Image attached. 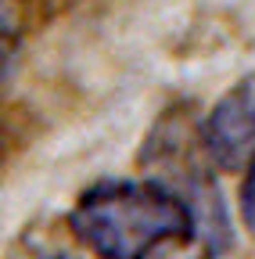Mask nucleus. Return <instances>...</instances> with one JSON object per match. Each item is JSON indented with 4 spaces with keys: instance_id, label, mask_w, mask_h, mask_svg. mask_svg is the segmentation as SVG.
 I'll use <instances>...</instances> for the list:
<instances>
[{
    "instance_id": "obj_4",
    "label": "nucleus",
    "mask_w": 255,
    "mask_h": 259,
    "mask_svg": "<svg viewBox=\"0 0 255 259\" xmlns=\"http://www.w3.org/2000/svg\"><path fill=\"white\" fill-rule=\"evenodd\" d=\"M36 259H76V255H69V252H47V255H36Z\"/></svg>"
},
{
    "instance_id": "obj_3",
    "label": "nucleus",
    "mask_w": 255,
    "mask_h": 259,
    "mask_svg": "<svg viewBox=\"0 0 255 259\" xmlns=\"http://www.w3.org/2000/svg\"><path fill=\"white\" fill-rule=\"evenodd\" d=\"M241 216H244V227L248 234L255 238V155L244 169V184H241Z\"/></svg>"
},
{
    "instance_id": "obj_2",
    "label": "nucleus",
    "mask_w": 255,
    "mask_h": 259,
    "mask_svg": "<svg viewBox=\"0 0 255 259\" xmlns=\"http://www.w3.org/2000/svg\"><path fill=\"white\" fill-rule=\"evenodd\" d=\"M201 151L219 169H237L255 151V69L212 105L201 130Z\"/></svg>"
},
{
    "instance_id": "obj_1",
    "label": "nucleus",
    "mask_w": 255,
    "mask_h": 259,
    "mask_svg": "<svg viewBox=\"0 0 255 259\" xmlns=\"http://www.w3.org/2000/svg\"><path fill=\"white\" fill-rule=\"evenodd\" d=\"M69 227L97 259H158L173 245H201L219 259L194 202L166 180L90 184L69 209Z\"/></svg>"
}]
</instances>
